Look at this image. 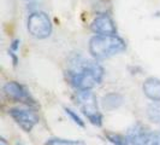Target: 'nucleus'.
Segmentation results:
<instances>
[{
	"mask_svg": "<svg viewBox=\"0 0 160 145\" xmlns=\"http://www.w3.org/2000/svg\"><path fill=\"white\" fill-rule=\"evenodd\" d=\"M104 78L102 67L95 61L81 58L73 62L72 68L69 70L70 83L77 91H87L99 85Z\"/></svg>",
	"mask_w": 160,
	"mask_h": 145,
	"instance_id": "f257e3e1",
	"label": "nucleus"
},
{
	"mask_svg": "<svg viewBox=\"0 0 160 145\" xmlns=\"http://www.w3.org/2000/svg\"><path fill=\"white\" fill-rule=\"evenodd\" d=\"M125 50V42L118 35H95L89 41V52L95 59H106Z\"/></svg>",
	"mask_w": 160,
	"mask_h": 145,
	"instance_id": "f03ea898",
	"label": "nucleus"
},
{
	"mask_svg": "<svg viewBox=\"0 0 160 145\" xmlns=\"http://www.w3.org/2000/svg\"><path fill=\"white\" fill-rule=\"evenodd\" d=\"M76 100H77V104L81 108V110L90 121V123H93L95 126L102 125V116L99 111L96 97L90 89L78 91L76 94Z\"/></svg>",
	"mask_w": 160,
	"mask_h": 145,
	"instance_id": "7ed1b4c3",
	"label": "nucleus"
},
{
	"mask_svg": "<svg viewBox=\"0 0 160 145\" xmlns=\"http://www.w3.org/2000/svg\"><path fill=\"white\" fill-rule=\"evenodd\" d=\"M27 28L29 34L36 39H46L52 33V23L47 13L42 11L32 12L28 17Z\"/></svg>",
	"mask_w": 160,
	"mask_h": 145,
	"instance_id": "20e7f679",
	"label": "nucleus"
},
{
	"mask_svg": "<svg viewBox=\"0 0 160 145\" xmlns=\"http://www.w3.org/2000/svg\"><path fill=\"white\" fill-rule=\"evenodd\" d=\"M10 115L24 132H30L39 123V116L32 109L13 108L10 110Z\"/></svg>",
	"mask_w": 160,
	"mask_h": 145,
	"instance_id": "39448f33",
	"label": "nucleus"
},
{
	"mask_svg": "<svg viewBox=\"0 0 160 145\" xmlns=\"http://www.w3.org/2000/svg\"><path fill=\"white\" fill-rule=\"evenodd\" d=\"M4 93L8 99L16 100L24 104H32V99L30 98L29 93L25 91L22 85H19L16 81H8L4 86Z\"/></svg>",
	"mask_w": 160,
	"mask_h": 145,
	"instance_id": "423d86ee",
	"label": "nucleus"
},
{
	"mask_svg": "<svg viewBox=\"0 0 160 145\" xmlns=\"http://www.w3.org/2000/svg\"><path fill=\"white\" fill-rule=\"evenodd\" d=\"M90 29L98 35H114L117 32L112 18L107 15H101L94 18L90 24Z\"/></svg>",
	"mask_w": 160,
	"mask_h": 145,
	"instance_id": "0eeeda50",
	"label": "nucleus"
},
{
	"mask_svg": "<svg viewBox=\"0 0 160 145\" xmlns=\"http://www.w3.org/2000/svg\"><path fill=\"white\" fill-rule=\"evenodd\" d=\"M151 132H148L141 123H136L129 129L127 139L129 145H148Z\"/></svg>",
	"mask_w": 160,
	"mask_h": 145,
	"instance_id": "6e6552de",
	"label": "nucleus"
},
{
	"mask_svg": "<svg viewBox=\"0 0 160 145\" xmlns=\"http://www.w3.org/2000/svg\"><path fill=\"white\" fill-rule=\"evenodd\" d=\"M143 93L153 102H160V80L157 78H149L144 81Z\"/></svg>",
	"mask_w": 160,
	"mask_h": 145,
	"instance_id": "1a4fd4ad",
	"label": "nucleus"
},
{
	"mask_svg": "<svg viewBox=\"0 0 160 145\" xmlns=\"http://www.w3.org/2000/svg\"><path fill=\"white\" fill-rule=\"evenodd\" d=\"M123 103V98L119 94H116V93H110L107 96H105L102 98V104H104L105 109H108V110H112L118 108L120 104Z\"/></svg>",
	"mask_w": 160,
	"mask_h": 145,
	"instance_id": "9d476101",
	"label": "nucleus"
},
{
	"mask_svg": "<svg viewBox=\"0 0 160 145\" xmlns=\"http://www.w3.org/2000/svg\"><path fill=\"white\" fill-rule=\"evenodd\" d=\"M45 145H86L82 140H69V139H62V138H52L46 142Z\"/></svg>",
	"mask_w": 160,
	"mask_h": 145,
	"instance_id": "9b49d317",
	"label": "nucleus"
},
{
	"mask_svg": "<svg viewBox=\"0 0 160 145\" xmlns=\"http://www.w3.org/2000/svg\"><path fill=\"white\" fill-rule=\"evenodd\" d=\"M106 137L108 138V140L114 145H129L127 137H123L120 134L116 133H106Z\"/></svg>",
	"mask_w": 160,
	"mask_h": 145,
	"instance_id": "f8f14e48",
	"label": "nucleus"
},
{
	"mask_svg": "<svg viewBox=\"0 0 160 145\" xmlns=\"http://www.w3.org/2000/svg\"><path fill=\"white\" fill-rule=\"evenodd\" d=\"M148 116L153 122L160 123V104H152L148 108Z\"/></svg>",
	"mask_w": 160,
	"mask_h": 145,
	"instance_id": "ddd939ff",
	"label": "nucleus"
},
{
	"mask_svg": "<svg viewBox=\"0 0 160 145\" xmlns=\"http://www.w3.org/2000/svg\"><path fill=\"white\" fill-rule=\"evenodd\" d=\"M65 113H66V115H69V116L71 117L76 125H78V126H81V127H84V122H83V120H82L75 111H72L71 109H69V108H65Z\"/></svg>",
	"mask_w": 160,
	"mask_h": 145,
	"instance_id": "4468645a",
	"label": "nucleus"
},
{
	"mask_svg": "<svg viewBox=\"0 0 160 145\" xmlns=\"http://www.w3.org/2000/svg\"><path fill=\"white\" fill-rule=\"evenodd\" d=\"M148 145H160V132H151Z\"/></svg>",
	"mask_w": 160,
	"mask_h": 145,
	"instance_id": "2eb2a0df",
	"label": "nucleus"
},
{
	"mask_svg": "<svg viewBox=\"0 0 160 145\" xmlns=\"http://www.w3.org/2000/svg\"><path fill=\"white\" fill-rule=\"evenodd\" d=\"M18 44H19V40H15L12 42V50H15L16 51L17 48H18Z\"/></svg>",
	"mask_w": 160,
	"mask_h": 145,
	"instance_id": "dca6fc26",
	"label": "nucleus"
},
{
	"mask_svg": "<svg viewBox=\"0 0 160 145\" xmlns=\"http://www.w3.org/2000/svg\"><path fill=\"white\" fill-rule=\"evenodd\" d=\"M1 145H4V144H1Z\"/></svg>",
	"mask_w": 160,
	"mask_h": 145,
	"instance_id": "f3484780",
	"label": "nucleus"
}]
</instances>
